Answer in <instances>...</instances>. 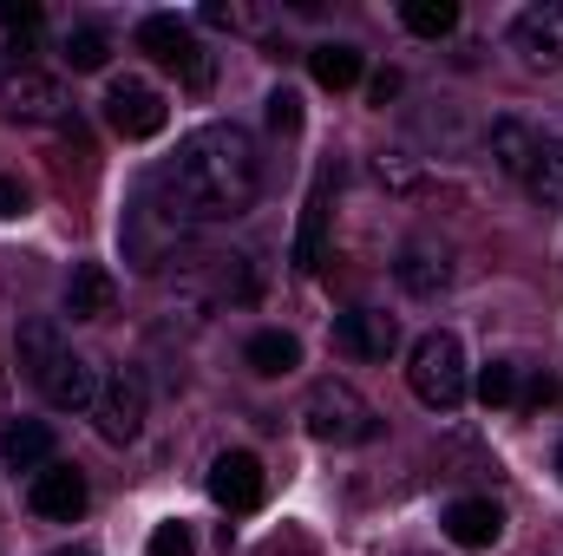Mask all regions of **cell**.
<instances>
[{
	"instance_id": "obj_1",
	"label": "cell",
	"mask_w": 563,
	"mask_h": 556,
	"mask_svg": "<svg viewBox=\"0 0 563 556\" xmlns=\"http://www.w3.org/2000/svg\"><path fill=\"white\" fill-rule=\"evenodd\" d=\"M263 190V157L243 125H203L177 144V157L151 177V203L164 223H236Z\"/></svg>"
},
{
	"instance_id": "obj_2",
	"label": "cell",
	"mask_w": 563,
	"mask_h": 556,
	"mask_svg": "<svg viewBox=\"0 0 563 556\" xmlns=\"http://www.w3.org/2000/svg\"><path fill=\"white\" fill-rule=\"evenodd\" d=\"M407 380H413V400L432 407V413H452L465 393H472V374H465V347L459 334L432 327L413 341V360H407Z\"/></svg>"
},
{
	"instance_id": "obj_3",
	"label": "cell",
	"mask_w": 563,
	"mask_h": 556,
	"mask_svg": "<svg viewBox=\"0 0 563 556\" xmlns=\"http://www.w3.org/2000/svg\"><path fill=\"white\" fill-rule=\"evenodd\" d=\"M301 425H308V438H321V445H367V438L380 432V413H374L347 380H314L308 400H301Z\"/></svg>"
},
{
	"instance_id": "obj_4",
	"label": "cell",
	"mask_w": 563,
	"mask_h": 556,
	"mask_svg": "<svg viewBox=\"0 0 563 556\" xmlns=\"http://www.w3.org/2000/svg\"><path fill=\"white\" fill-rule=\"evenodd\" d=\"M144 374L139 367H112L106 374V387H99V400H92V419H99V438L106 445H132L144 432Z\"/></svg>"
},
{
	"instance_id": "obj_5",
	"label": "cell",
	"mask_w": 563,
	"mask_h": 556,
	"mask_svg": "<svg viewBox=\"0 0 563 556\" xmlns=\"http://www.w3.org/2000/svg\"><path fill=\"white\" fill-rule=\"evenodd\" d=\"M66 86L59 79H46V73H33V66H20V73H7L0 79V112L7 119H20V125H59L66 119Z\"/></svg>"
},
{
	"instance_id": "obj_6",
	"label": "cell",
	"mask_w": 563,
	"mask_h": 556,
	"mask_svg": "<svg viewBox=\"0 0 563 556\" xmlns=\"http://www.w3.org/2000/svg\"><path fill=\"white\" fill-rule=\"evenodd\" d=\"M139 46L157 59V66L184 73L190 86H203V79H210V59H203V46L190 40V26H184L177 13H151V20H139Z\"/></svg>"
},
{
	"instance_id": "obj_7",
	"label": "cell",
	"mask_w": 563,
	"mask_h": 556,
	"mask_svg": "<svg viewBox=\"0 0 563 556\" xmlns=\"http://www.w3.org/2000/svg\"><path fill=\"white\" fill-rule=\"evenodd\" d=\"M164 92H151L144 79H119L112 92H106V125L119 132V138H157L164 132Z\"/></svg>"
},
{
	"instance_id": "obj_8",
	"label": "cell",
	"mask_w": 563,
	"mask_h": 556,
	"mask_svg": "<svg viewBox=\"0 0 563 556\" xmlns=\"http://www.w3.org/2000/svg\"><path fill=\"white\" fill-rule=\"evenodd\" d=\"M210 498H217L230 518L256 511V504H263V465H256V452H217V465H210Z\"/></svg>"
},
{
	"instance_id": "obj_9",
	"label": "cell",
	"mask_w": 563,
	"mask_h": 556,
	"mask_svg": "<svg viewBox=\"0 0 563 556\" xmlns=\"http://www.w3.org/2000/svg\"><path fill=\"white\" fill-rule=\"evenodd\" d=\"M334 341H341L354 360H387V354L400 347V321H394L387 308H347V314L334 321Z\"/></svg>"
},
{
	"instance_id": "obj_10",
	"label": "cell",
	"mask_w": 563,
	"mask_h": 556,
	"mask_svg": "<svg viewBox=\"0 0 563 556\" xmlns=\"http://www.w3.org/2000/svg\"><path fill=\"white\" fill-rule=\"evenodd\" d=\"M26 498H33V511H40V518H53V524H73V518L86 511V471L53 458L46 471H33V491H26Z\"/></svg>"
},
{
	"instance_id": "obj_11",
	"label": "cell",
	"mask_w": 563,
	"mask_h": 556,
	"mask_svg": "<svg viewBox=\"0 0 563 556\" xmlns=\"http://www.w3.org/2000/svg\"><path fill=\"white\" fill-rule=\"evenodd\" d=\"M439 524H445V537H452L459 551H492V544L505 537V511H498L492 498H452Z\"/></svg>"
},
{
	"instance_id": "obj_12",
	"label": "cell",
	"mask_w": 563,
	"mask_h": 556,
	"mask_svg": "<svg viewBox=\"0 0 563 556\" xmlns=\"http://www.w3.org/2000/svg\"><path fill=\"white\" fill-rule=\"evenodd\" d=\"M518 53L531 66H563V0H544V7H525L518 26H511Z\"/></svg>"
},
{
	"instance_id": "obj_13",
	"label": "cell",
	"mask_w": 563,
	"mask_h": 556,
	"mask_svg": "<svg viewBox=\"0 0 563 556\" xmlns=\"http://www.w3.org/2000/svg\"><path fill=\"white\" fill-rule=\"evenodd\" d=\"M33 387H40V393H46V407H59V413H86V407L99 400V380H92V367H86L73 347H66V354L33 380Z\"/></svg>"
},
{
	"instance_id": "obj_14",
	"label": "cell",
	"mask_w": 563,
	"mask_h": 556,
	"mask_svg": "<svg viewBox=\"0 0 563 556\" xmlns=\"http://www.w3.org/2000/svg\"><path fill=\"white\" fill-rule=\"evenodd\" d=\"M328 203H334V170H321L308 184V203H301V230H295V269H314L321 263V243H328Z\"/></svg>"
},
{
	"instance_id": "obj_15",
	"label": "cell",
	"mask_w": 563,
	"mask_h": 556,
	"mask_svg": "<svg viewBox=\"0 0 563 556\" xmlns=\"http://www.w3.org/2000/svg\"><path fill=\"white\" fill-rule=\"evenodd\" d=\"M112 308H119L112 269H106V263H79L73 281H66V314H73V321H106Z\"/></svg>"
},
{
	"instance_id": "obj_16",
	"label": "cell",
	"mask_w": 563,
	"mask_h": 556,
	"mask_svg": "<svg viewBox=\"0 0 563 556\" xmlns=\"http://www.w3.org/2000/svg\"><path fill=\"white\" fill-rule=\"evenodd\" d=\"M0 458H7V471H46V465H53V425H46V419L7 425V432H0Z\"/></svg>"
},
{
	"instance_id": "obj_17",
	"label": "cell",
	"mask_w": 563,
	"mask_h": 556,
	"mask_svg": "<svg viewBox=\"0 0 563 556\" xmlns=\"http://www.w3.org/2000/svg\"><path fill=\"white\" fill-rule=\"evenodd\" d=\"M400 288L407 294H420V301H432V294H445V281H452V263H445V249H432V243H413L407 256H400Z\"/></svg>"
},
{
	"instance_id": "obj_18",
	"label": "cell",
	"mask_w": 563,
	"mask_h": 556,
	"mask_svg": "<svg viewBox=\"0 0 563 556\" xmlns=\"http://www.w3.org/2000/svg\"><path fill=\"white\" fill-rule=\"evenodd\" d=\"M243 360H250L263 380H282V374H295V367H301V341H295V334H282V327H263V334H250Z\"/></svg>"
},
{
	"instance_id": "obj_19",
	"label": "cell",
	"mask_w": 563,
	"mask_h": 556,
	"mask_svg": "<svg viewBox=\"0 0 563 556\" xmlns=\"http://www.w3.org/2000/svg\"><path fill=\"white\" fill-rule=\"evenodd\" d=\"M525 190L538 210H563V138H538V157L525 170Z\"/></svg>"
},
{
	"instance_id": "obj_20",
	"label": "cell",
	"mask_w": 563,
	"mask_h": 556,
	"mask_svg": "<svg viewBox=\"0 0 563 556\" xmlns=\"http://www.w3.org/2000/svg\"><path fill=\"white\" fill-rule=\"evenodd\" d=\"M531 157H538V132H531V125H518V119H498V125H492V164H498L505 177H525Z\"/></svg>"
},
{
	"instance_id": "obj_21",
	"label": "cell",
	"mask_w": 563,
	"mask_h": 556,
	"mask_svg": "<svg viewBox=\"0 0 563 556\" xmlns=\"http://www.w3.org/2000/svg\"><path fill=\"white\" fill-rule=\"evenodd\" d=\"M308 73H314V86L347 92V86L361 79V53H354V46H341V40H328V46H314V53H308Z\"/></svg>"
},
{
	"instance_id": "obj_22",
	"label": "cell",
	"mask_w": 563,
	"mask_h": 556,
	"mask_svg": "<svg viewBox=\"0 0 563 556\" xmlns=\"http://www.w3.org/2000/svg\"><path fill=\"white\" fill-rule=\"evenodd\" d=\"M13 347H20L26 380H40V374L66 354V341H59V327H53V321H20V341H13Z\"/></svg>"
},
{
	"instance_id": "obj_23",
	"label": "cell",
	"mask_w": 563,
	"mask_h": 556,
	"mask_svg": "<svg viewBox=\"0 0 563 556\" xmlns=\"http://www.w3.org/2000/svg\"><path fill=\"white\" fill-rule=\"evenodd\" d=\"M400 20H407V33H420V40H445V33L459 26V0H407Z\"/></svg>"
},
{
	"instance_id": "obj_24",
	"label": "cell",
	"mask_w": 563,
	"mask_h": 556,
	"mask_svg": "<svg viewBox=\"0 0 563 556\" xmlns=\"http://www.w3.org/2000/svg\"><path fill=\"white\" fill-rule=\"evenodd\" d=\"M106 59H112V40H106L99 26H73V33H66V66H73V73H99Z\"/></svg>"
},
{
	"instance_id": "obj_25",
	"label": "cell",
	"mask_w": 563,
	"mask_h": 556,
	"mask_svg": "<svg viewBox=\"0 0 563 556\" xmlns=\"http://www.w3.org/2000/svg\"><path fill=\"white\" fill-rule=\"evenodd\" d=\"M472 387H478L485 407H511V400H518V367H511V360H492V367H478Z\"/></svg>"
},
{
	"instance_id": "obj_26",
	"label": "cell",
	"mask_w": 563,
	"mask_h": 556,
	"mask_svg": "<svg viewBox=\"0 0 563 556\" xmlns=\"http://www.w3.org/2000/svg\"><path fill=\"white\" fill-rule=\"evenodd\" d=\"M0 26L20 33V40H33V33H40V7H33V0H0Z\"/></svg>"
},
{
	"instance_id": "obj_27",
	"label": "cell",
	"mask_w": 563,
	"mask_h": 556,
	"mask_svg": "<svg viewBox=\"0 0 563 556\" xmlns=\"http://www.w3.org/2000/svg\"><path fill=\"white\" fill-rule=\"evenodd\" d=\"M151 556H197V544H190L184 524H157L151 531Z\"/></svg>"
},
{
	"instance_id": "obj_28",
	"label": "cell",
	"mask_w": 563,
	"mask_h": 556,
	"mask_svg": "<svg viewBox=\"0 0 563 556\" xmlns=\"http://www.w3.org/2000/svg\"><path fill=\"white\" fill-rule=\"evenodd\" d=\"M269 132H301V99L295 92H276L269 99Z\"/></svg>"
},
{
	"instance_id": "obj_29",
	"label": "cell",
	"mask_w": 563,
	"mask_h": 556,
	"mask_svg": "<svg viewBox=\"0 0 563 556\" xmlns=\"http://www.w3.org/2000/svg\"><path fill=\"white\" fill-rule=\"evenodd\" d=\"M13 216H26V190H20V177H0V223H13Z\"/></svg>"
},
{
	"instance_id": "obj_30",
	"label": "cell",
	"mask_w": 563,
	"mask_h": 556,
	"mask_svg": "<svg viewBox=\"0 0 563 556\" xmlns=\"http://www.w3.org/2000/svg\"><path fill=\"white\" fill-rule=\"evenodd\" d=\"M367 99H374V105H394V99H400V73H394V66H387V73H374Z\"/></svg>"
},
{
	"instance_id": "obj_31",
	"label": "cell",
	"mask_w": 563,
	"mask_h": 556,
	"mask_svg": "<svg viewBox=\"0 0 563 556\" xmlns=\"http://www.w3.org/2000/svg\"><path fill=\"white\" fill-rule=\"evenodd\" d=\"M374 177H380V184H394V190H413V170H407V164H394V157H380V164H374Z\"/></svg>"
},
{
	"instance_id": "obj_32",
	"label": "cell",
	"mask_w": 563,
	"mask_h": 556,
	"mask_svg": "<svg viewBox=\"0 0 563 556\" xmlns=\"http://www.w3.org/2000/svg\"><path fill=\"white\" fill-rule=\"evenodd\" d=\"M558 478H563V445H558Z\"/></svg>"
}]
</instances>
